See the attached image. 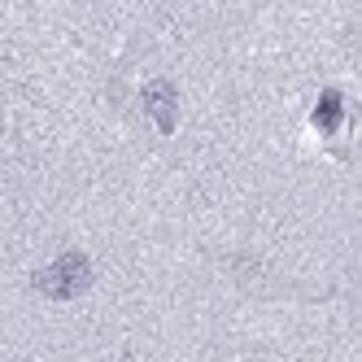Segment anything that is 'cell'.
<instances>
[{"mask_svg":"<svg viewBox=\"0 0 362 362\" xmlns=\"http://www.w3.org/2000/svg\"><path fill=\"white\" fill-rule=\"evenodd\" d=\"M88 284H92V262H88L83 253H62L48 271L35 275V288H40L44 297H57V301L79 297Z\"/></svg>","mask_w":362,"mask_h":362,"instance_id":"obj_1","label":"cell"},{"mask_svg":"<svg viewBox=\"0 0 362 362\" xmlns=\"http://www.w3.org/2000/svg\"><path fill=\"white\" fill-rule=\"evenodd\" d=\"M144 105H148L153 118H158L162 132H175V88L166 79H158V83L144 88Z\"/></svg>","mask_w":362,"mask_h":362,"instance_id":"obj_2","label":"cell"},{"mask_svg":"<svg viewBox=\"0 0 362 362\" xmlns=\"http://www.w3.org/2000/svg\"><path fill=\"white\" fill-rule=\"evenodd\" d=\"M336 122H341V92H323L319 114H315V127H319V132H332Z\"/></svg>","mask_w":362,"mask_h":362,"instance_id":"obj_3","label":"cell"}]
</instances>
